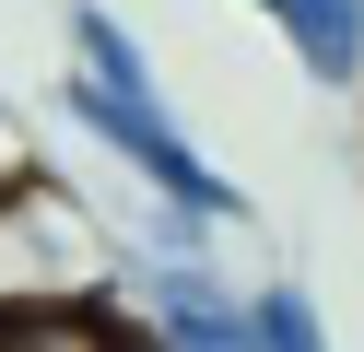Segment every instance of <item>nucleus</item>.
Returning <instances> with one entry per match:
<instances>
[{"mask_svg": "<svg viewBox=\"0 0 364 352\" xmlns=\"http://www.w3.org/2000/svg\"><path fill=\"white\" fill-rule=\"evenodd\" d=\"M270 23H282L306 82H329V94L364 82V0H270Z\"/></svg>", "mask_w": 364, "mask_h": 352, "instance_id": "3", "label": "nucleus"}, {"mask_svg": "<svg viewBox=\"0 0 364 352\" xmlns=\"http://www.w3.org/2000/svg\"><path fill=\"white\" fill-rule=\"evenodd\" d=\"M247 352H329V317H317L306 282H259L247 294Z\"/></svg>", "mask_w": 364, "mask_h": 352, "instance_id": "5", "label": "nucleus"}, {"mask_svg": "<svg viewBox=\"0 0 364 352\" xmlns=\"http://www.w3.org/2000/svg\"><path fill=\"white\" fill-rule=\"evenodd\" d=\"M0 352H153V341L118 294H48V305H0Z\"/></svg>", "mask_w": 364, "mask_h": 352, "instance_id": "2", "label": "nucleus"}, {"mask_svg": "<svg viewBox=\"0 0 364 352\" xmlns=\"http://www.w3.org/2000/svg\"><path fill=\"white\" fill-rule=\"evenodd\" d=\"M36 176V153H24V129H12V106H0V188H24Z\"/></svg>", "mask_w": 364, "mask_h": 352, "instance_id": "6", "label": "nucleus"}, {"mask_svg": "<svg viewBox=\"0 0 364 352\" xmlns=\"http://www.w3.org/2000/svg\"><path fill=\"white\" fill-rule=\"evenodd\" d=\"M71 82L118 94V106H165V82H153L141 36H129V23L106 12V0H71Z\"/></svg>", "mask_w": 364, "mask_h": 352, "instance_id": "4", "label": "nucleus"}, {"mask_svg": "<svg viewBox=\"0 0 364 352\" xmlns=\"http://www.w3.org/2000/svg\"><path fill=\"white\" fill-rule=\"evenodd\" d=\"M106 294L141 317L153 352H247V294L212 270V258L165 270V258H129V247H118V282H106Z\"/></svg>", "mask_w": 364, "mask_h": 352, "instance_id": "1", "label": "nucleus"}, {"mask_svg": "<svg viewBox=\"0 0 364 352\" xmlns=\"http://www.w3.org/2000/svg\"><path fill=\"white\" fill-rule=\"evenodd\" d=\"M259 12H270V0H259Z\"/></svg>", "mask_w": 364, "mask_h": 352, "instance_id": "7", "label": "nucleus"}]
</instances>
